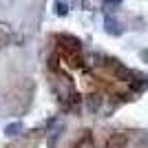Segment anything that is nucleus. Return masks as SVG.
<instances>
[{
    "mask_svg": "<svg viewBox=\"0 0 148 148\" xmlns=\"http://www.w3.org/2000/svg\"><path fill=\"white\" fill-rule=\"evenodd\" d=\"M104 64H106V69L122 82H133V77H135V73H133L128 66H124L119 60H115V58H104Z\"/></svg>",
    "mask_w": 148,
    "mask_h": 148,
    "instance_id": "obj_1",
    "label": "nucleus"
},
{
    "mask_svg": "<svg viewBox=\"0 0 148 148\" xmlns=\"http://www.w3.org/2000/svg\"><path fill=\"white\" fill-rule=\"evenodd\" d=\"M62 130H64V122H60V119H51L49 130H47V146H49V148L58 146V139L62 137Z\"/></svg>",
    "mask_w": 148,
    "mask_h": 148,
    "instance_id": "obj_2",
    "label": "nucleus"
},
{
    "mask_svg": "<svg viewBox=\"0 0 148 148\" xmlns=\"http://www.w3.org/2000/svg\"><path fill=\"white\" fill-rule=\"evenodd\" d=\"M58 42L66 49V53H80V49H82V42L75 36H69V33H60V36H58Z\"/></svg>",
    "mask_w": 148,
    "mask_h": 148,
    "instance_id": "obj_3",
    "label": "nucleus"
},
{
    "mask_svg": "<svg viewBox=\"0 0 148 148\" xmlns=\"http://www.w3.org/2000/svg\"><path fill=\"white\" fill-rule=\"evenodd\" d=\"M104 31L108 33V36L117 38V36H122V33H124V25L119 22L117 18H113V16H106V18H104Z\"/></svg>",
    "mask_w": 148,
    "mask_h": 148,
    "instance_id": "obj_4",
    "label": "nucleus"
},
{
    "mask_svg": "<svg viewBox=\"0 0 148 148\" xmlns=\"http://www.w3.org/2000/svg\"><path fill=\"white\" fill-rule=\"evenodd\" d=\"M128 146V135L126 133H113L106 139V148H126Z\"/></svg>",
    "mask_w": 148,
    "mask_h": 148,
    "instance_id": "obj_5",
    "label": "nucleus"
},
{
    "mask_svg": "<svg viewBox=\"0 0 148 148\" xmlns=\"http://www.w3.org/2000/svg\"><path fill=\"white\" fill-rule=\"evenodd\" d=\"M84 102H86V111H88V113H97L99 108H102L104 97H102L99 93H88L86 97H84Z\"/></svg>",
    "mask_w": 148,
    "mask_h": 148,
    "instance_id": "obj_6",
    "label": "nucleus"
},
{
    "mask_svg": "<svg viewBox=\"0 0 148 148\" xmlns=\"http://www.w3.org/2000/svg\"><path fill=\"white\" fill-rule=\"evenodd\" d=\"M22 130H25L22 122H11V124H7V126H5V135L7 137H18Z\"/></svg>",
    "mask_w": 148,
    "mask_h": 148,
    "instance_id": "obj_7",
    "label": "nucleus"
},
{
    "mask_svg": "<svg viewBox=\"0 0 148 148\" xmlns=\"http://www.w3.org/2000/svg\"><path fill=\"white\" fill-rule=\"evenodd\" d=\"M11 40V31H9V25H2L0 22V47H7Z\"/></svg>",
    "mask_w": 148,
    "mask_h": 148,
    "instance_id": "obj_8",
    "label": "nucleus"
},
{
    "mask_svg": "<svg viewBox=\"0 0 148 148\" xmlns=\"http://www.w3.org/2000/svg\"><path fill=\"white\" fill-rule=\"evenodd\" d=\"M102 7H104V11H106V16H111V11L115 13L122 7V0H115V2H111V0H106V2H102Z\"/></svg>",
    "mask_w": 148,
    "mask_h": 148,
    "instance_id": "obj_9",
    "label": "nucleus"
},
{
    "mask_svg": "<svg viewBox=\"0 0 148 148\" xmlns=\"http://www.w3.org/2000/svg\"><path fill=\"white\" fill-rule=\"evenodd\" d=\"M53 7H56L58 16H66V13H69V2H56Z\"/></svg>",
    "mask_w": 148,
    "mask_h": 148,
    "instance_id": "obj_10",
    "label": "nucleus"
},
{
    "mask_svg": "<svg viewBox=\"0 0 148 148\" xmlns=\"http://www.w3.org/2000/svg\"><path fill=\"white\" fill-rule=\"evenodd\" d=\"M139 58H142V60H144V62H148V49H144V51H142V53H139Z\"/></svg>",
    "mask_w": 148,
    "mask_h": 148,
    "instance_id": "obj_11",
    "label": "nucleus"
}]
</instances>
